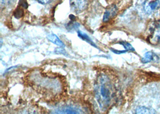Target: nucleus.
Wrapping results in <instances>:
<instances>
[{"instance_id": "nucleus-1", "label": "nucleus", "mask_w": 160, "mask_h": 114, "mask_svg": "<svg viewBox=\"0 0 160 114\" xmlns=\"http://www.w3.org/2000/svg\"><path fill=\"white\" fill-rule=\"evenodd\" d=\"M108 79L105 77L100 78L96 87V98L100 107H107L110 103L112 97V92Z\"/></svg>"}, {"instance_id": "nucleus-10", "label": "nucleus", "mask_w": 160, "mask_h": 114, "mask_svg": "<svg viewBox=\"0 0 160 114\" xmlns=\"http://www.w3.org/2000/svg\"><path fill=\"white\" fill-rule=\"evenodd\" d=\"M118 44L122 45L124 47V49L127 51H134L135 50L134 48L132 46V45L130 43L126 42H120L118 43Z\"/></svg>"}, {"instance_id": "nucleus-7", "label": "nucleus", "mask_w": 160, "mask_h": 114, "mask_svg": "<svg viewBox=\"0 0 160 114\" xmlns=\"http://www.w3.org/2000/svg\"><path fill=\"white\" fill-rule=\"evenodd\" d=\"M87 0H72V6L76 9H83L87 4Z\"/></svg>"}, {"instance_id": "nucleus-8", "label": "nucleus", "mask_w": 160, "mask_h": 114, "mask_svg": "<svg viewBox=\"0 0 160 114\" xmlns=\"http://www.w3.org/2000/svg\"><path fill=\"white\" fill-rule=\"evenodd\" d=\"M23 14H24V12L23 9L19 7L16 8L13 12V16L16 19H21L22 17H23Z\"/></svg>"}, {"instance_id": "nucleus-5", "label": "nucleus", "mask_w": 160, "mask_h": 114, "mask_svg": "<svg viewBox=\"0 0 160 114\" xmlns=\"http://www.w3.org/2000/svg\"><path fill=\"white\" fill-rule=\"evenodd\" d=\"M78 35L79 36V37H80V39L85 42H87V43L90 44L91 45H92V46H94L95 48H98V47L97 46V45L95 44L94 42L91 40V39L88 36L87 34L84 33L83 32L81 31H78Z\"/></svg>"}, {"instance_id": "nucleus-11", "label": "nucleus", "mask_w": 160, "mask_h": 114, "mask_svg": "<svg viewBox=\"0 0 160 114\" xmlns=\"http://www.w3.org/2000/svg\"><path fill=\"white\" fill-rule=\"evenodd\" d=\"M80 26L79 23H78V22H72L71 23H69L68 25H67V29H76L78 28V27Z\"/></svg>"}, {"instance_id": "nucleus-2", "label": "nucleus", "mask_w": 160, "mask_h": 114, "mask_svg": "<svg viewBox=\"0 0 160 114\" xmlns=\"http://www.w3.org/2000/svg\"><path fill=\"white\" fill-rule=\"evenodd\" d=\"M118 12L117 7L115 6L110 7L109 8L106 9L104 15H103V22H107L116 16Z\"/></svg>"}, {"instance_id": "nucleus-15", "label": "nucleus", "mask_w": 160, "mask_h": 114, "mask_svg": "<svg viewBox=\"0 0 160 114\" xmlns=\"http://www.w3.org/2000/svg\"><path fill=\"white\" fill-rule=\"evenodd\" d=\"M55 51H57V53L58 54H64V55H66V54H67L66 50H64V49H62V48H57Z\"/></svg>"}, {"instance_id": "nucleus-3", "label": "nucleus", "mask_w": 160, "mask_h": 114, "mask_svg": "<svg viewBox=\"0 0 160 114\" xmlns=\"http://www.w3.org/2000/svg\"><path fill=\"white\" fill-rule=\"evenodd\" d=\"M158 57L152 52H146L144 55V56L142 57L141 61L142 63L146 64V63H148L152 61H155L157 60H158Z\"/></svg>"}, {"instance_id": "nucleus-14", "label": "nucleus", "mask_w": 160, "mask_h": 114, "mask_svg": "<svg viewBox=\"0 0 160 114\" xmlns=\"http://www.w3.org/2000/svg\"><path fill=\"white\" fill-rule=\"evenodd\" d=\"M111 50L113 52V53H115V54H125V53H126L127 52V50H115V49H111Z\"/></svg>"}, {"instance_id": "nucleus-17", "label": "nucleus", "mask_w": 160, "mask_h": 114, "mask_svg": "<svg viewBox=\"0 0 160 114\" xmlns=\"http://www.w3.org/2000/svg\"></svg>"}, {"instance_id": "nucleus-9", "label": "nucleus", "mask_w": 160, "mask_h": 114, "mask_svg": "<svg viewBox=\"0 0 160 114\" xmlns=\"http://www.w3.org/2000/svg\"><path fill=\"white\" fill-rule=\"evenodd\" d=\"M59 113H63V114H78L79 112H77V111L73 108H70V107H66L63 108L62 109L60 110Z\"/></svg>"}, {"instance_id": "nucleus-6", "label": "nucleus", "mask_w": 160, "mask_h": 114, "mask_svg": "<svg viewBox=\"0 0 160 114\" xmlns=\"http://www.w3.org/2000/svg\"><path fill=\"white\" fill-rule=\"evenodd\" d=\"M160 8V0H154L149 3L146 6V11L152 12Z\"/></svg>"}, {"instance_id": "nucleus-16", "label": "nucleus", "mask_w": 160, "mask_h": 114, "mask_svg": "<svg viewBox=\"0 0 160 114\" xmlns=\"http://www.w3.org/2000/svg\"><path fill=\"white\" fill-rule=\"evenodd\" d=\"M69 18H70V19L72 21H74V19H76V17H75L73 14H70Z\"/></svg>"}, {"instance_id": "nucleus-13", "label": "nucleus", "mask_w": 160, "mask_h": 114, "mask_svg": "<svg viewBox=\"0 0 160 114\" xmlns=\"http://www.w3.org/2000/svg\"><path fill=\"white\" fill-rule=\"evenodd\" d=\"M36 1L42 4H47L53 1V0H36Z\"/></svg>"}, {"instance_id": "nucleus-4", "label": "nucleus", "mask_w": 160, "mask_h": 114, "mask_svg": "<svg viewBox=\"0 0 160 114\" xmlns=\"http://www.w3.org/2000/svg\"><path fill=\"white\" fill-rule=\"evenodd\" d=\"M48 39L49 41H51L52 43H54L60 47L64 48L65 46L64 43L59 39V38L56 34H49L48 36Z\"/></svg>"}, {"instance_id": "nucleus-12", "label": "nucleus", "mask_w": 160, "mask_h": 114, "mask_svg": "<svg viewBox=\"0 0 160 114\" xmlns=\"http://www.w3.org/2000/svg\"><path fill=\"white\" fill-rule=\"evenodd\" d=\"M19 5L20 7L24 8H27L28 7V4L27 2L25 0H21L19 1Z\"/></svg>"}]
</instances>
